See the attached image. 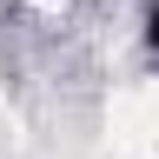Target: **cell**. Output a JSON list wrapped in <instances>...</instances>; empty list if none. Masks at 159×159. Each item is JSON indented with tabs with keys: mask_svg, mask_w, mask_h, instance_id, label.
<instances>
[{
	"mask_svg": "<svg viewBox=\"0 0 159 159\" xmlns=\"http://www.w3.org/2000/svg\"><path fill=\"white\" fill-rule=\"evenodd\" d=\"M146 47H159V0H152V13H146Z\"/></svg>",
	"mask_w": 159,
	"mask_h": 159,
	"instance_id": "cell-1",
	"label": "cell"
}]
</instances>
